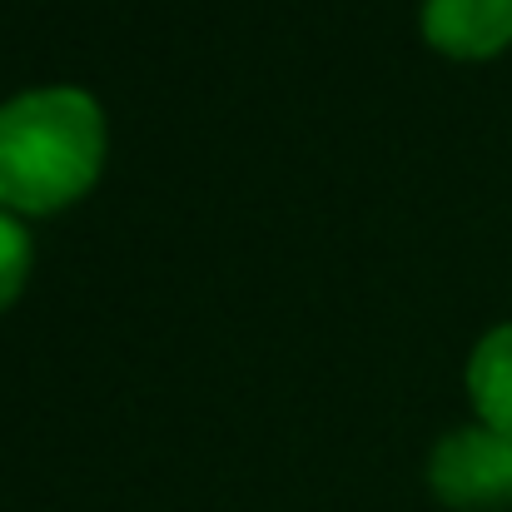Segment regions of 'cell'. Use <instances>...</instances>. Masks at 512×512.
<instances>
[{"label": "cell", "mask_w": 512, "mask_h": 512, "mask_svg": "<svg viewBox=\"0 0 512 512\" xmlns=\"http://www.w3.org/2000/svg\"><path fill=\"white\" fill-rule=\"evenodd\" d=\"M105 160V115L85 90L55 85L0 105V204L50 214L80 199Z\"/></svg>", "instance_id": "obj_1"}, {"label": "cell", "mask_w": 512, "mask_h": 512, "mask_svg": "<svg viewBox=\"0 0 512 512\" xmlns=\"http://www.w3.org/2000/svg\"><path fill=\"white\" fill-rule=\"evenodd\" d=\"M433 493L453 508L483 512L512 503V438L493 428H463L433 448Z\"/></svg>", "instance_id": "obj_2"}, {"label": "cell", "mask_w": 512, "mask_h": 512, "mask_svg": "<svg viewBox=\"0 0 512 512\" xmlns=\"http://www.w3.org/2000/svg\"><path fill=\"white\" fill-rule=\"evenodd\" d=\"M423 35L458 60H488L512 45V0H423Z\"/></svg>", "instance_id": "obj_3"}, {"label": "cell", "mask_w": 512, "mask_h": 512, "mask_svg": "<svg viewBox=\"0 0 512 512\" xmlns=\"http://www.w3.org/2000/svg\"><path fill=\"white\" fill-rule=\"evenodd\" d=\"M468 393L483 413V428L512 438V324L493 329L468 358Z\"/></svg>", "instance_id": "obj_4"}, {"label": "cell", "mask_w": 512, "mask_h": 512, "mask_svg": "<svg viewBox=\"0 0 512 512\" xmlns=\"http://www.w3.org/2000/svg\"><path fill=\"white\" fill-rule=\"evenodd\" d=\"M25 274H30V239L10 214H0V309L15 304V294L25 289Z\"/></svg>", "instance_id": "obj_5"}]
</instances>
